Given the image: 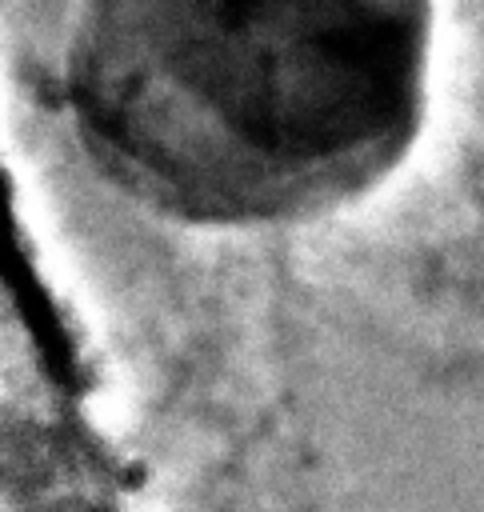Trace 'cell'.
I'll return each instance as SVG.
<instances>
[{
	"mask_svg": "<svg viewBox=\"0 0 484 512\" xmlns=\"http://www.w3.org/2000/svg\"><path fill=\"white\" fill-rule=\"evenodd\" d=\"M432 0H76L64 88L84 140L188 208H272L412 140Z\"/></svg>",
	"mask_w": 484,
	"mask_h": 512,
	"instance_id": "cell-1",
	"label": "cell"
}]
</instances>
